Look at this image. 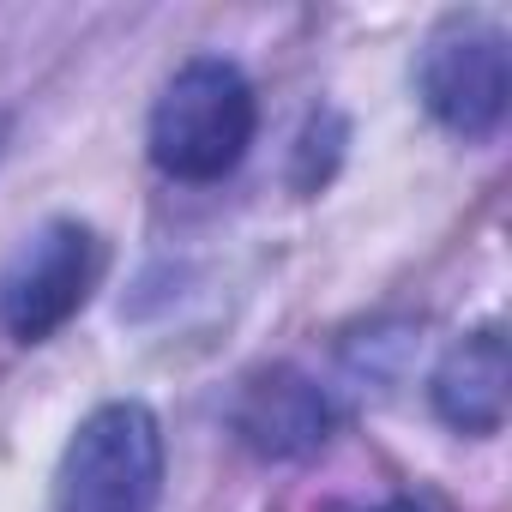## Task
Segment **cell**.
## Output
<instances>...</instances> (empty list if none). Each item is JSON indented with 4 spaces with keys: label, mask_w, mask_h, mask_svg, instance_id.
<instances>
[{
    "label": "cell",
    "mask_w": 512,
    "mask_h": 512,
    "mask_svg": "<svg viewBox=\"0 0 512 512\" xmlns=\"http://www.w3.org/2000/svg\"><path fill=\"white\" fill-rule=\"evenodd\" d=\"M7 139H13V115L0 109V151H7Z\"/></svg>",
    "instance_id": "7"
},
{
    "label": "cell",
    "mask_w": 512,
    "mask_h": 512,
    "mask_svg": "<svg viewBox=\"0 0 512 512\" xmlns=\"http://www.w3.org/2000/svg\"><path fill=\"white\" fill-rule=\"evenodd\" d=\"M326 428H332L326 392L314 380H302L296 368L260 374L235 404V434L260 458H308L326 446Z\"/></svg>",
    "instance_id": "6"
},
{
    "label": "cell",
    "mask_w": 512,
    "mask_h": 512,
    "mask_svg": "<svg viewBox=\"0 0 512 512\" xmlns=\"http://www.w3.org/2000/svg\"><path fill=\"white\" fill-rule=\"evenodd\" d=\"M163 500V428L145 404H97L55 470V512H157Z\"/></svg>",
    "instance_id": "2"
},
{
    "label": "cell",
    "mask_w": 512,
    "mask_h": 512,
    "mask_svg": "<svg viewBox=\"0 0 512 512\" xmlns=\"http://www.w3.org/2000/svg\"><path fill=\"white\" fill-rule=\"evenodd\" d=\"M103 272V247L91 223L79 217H49L37 235L19 241V253L0 266V332L13 344H43L55 338L85 302Z\"/></svg>",
    "instance_id": "3"
},
{
    "label": "cell",
    "mask_w": 512,
    "mask_h": 512,
    "mask_svg": "<svg viewBox=\"0 0 512 512\" xmlns=\"http://www.w3.org/2000/svg\"><path fill=\"white\" fill-rule=\"evenodd\" d=\"M253 133H260V97L247 73L223 55H193L151 103L145 151L169 181H223Z\"/></svg>",
    "instance_id": "1"
},
{
    "label": "cell",
    "mask_w": 512,
    "mask_h": 512,
    "mask_svg": "<svg viewBox=\"0 0 512 512\" xmlns=\"http://www.w3.org/2000/svg\"><path fill=\"white\" fill-rule=\"evenodd\" d=\"M392 512H410V506H392Z\"/></svg>",
    "instance_id": "8"
},
{
    "label": "cell",
    "mask_w": 512,
    "mask_h": 512,
    "mask_svg": "<svg viewBox=\"0 0 512 512\" xmlns=\"http://www.w3.org/2000/svg\"><path fill=\"white\" fill-rule=\"evenodd\" d=\"M506 386H512L506 332L500 326H476L440 356V368L428 380V398H434V416L446 428H458V434H500Z\"/></svg>",
    "instance_id": "5"
},
{
    "label": "cell",
    "mask_w": 512,
    "mask_h": 512,
    "mask_svg": "<svg viewBox=\"0 0 512 512\" xmlns=\"http://www.w3.org/2000/svg\"><path fill=\"white\" fill-rule=\"evenodd\" d=\"M416 97L446 133L488 139L506 121V97H512L506 31L494 19H476V13L446 19L416 55Z\"/></svg>",
    "instance_id": "4"
}]
</instances>
